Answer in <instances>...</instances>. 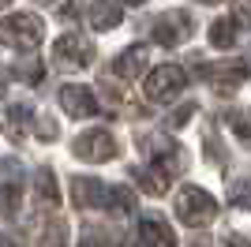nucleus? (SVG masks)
<instances>
[{
  "mask_svg": "<svg viewBox=\"0 0 251 247\" xmlns=\"http://www.w3.org/2000/svg\"><path fill=\"white\" fill-rule=\"evenodd\" d=\"M143 68H147V49H143V45H131L127 52H120V56H116L113 75H120V79H135Z\"/></svg>",
  "mask_w": 251,
  "mask_h": 247,
  "instance_id": "9d476101",
  "label": "nucleus"
},
{
  "mask_svg": "<svg viewBox=\"0 0 251 247\" xmlns=\"http://www.w3.org/2000/svg\"><path fill=\"white\" fill-rule=\"evenodd\" d=\"M0 247H11V240H4V236H0Z\"/></svg>",
  "mask_w": 251,
  "mask_h": 247,
  "instance_id": "f3484780",
  "label": "nucleus"
},
{
  "mask_svg": "<svg viewBox=\"0 0 251 247\" xmlns=\"http://www.w3.org/2000/svg\"><path fill=\"white\" fill-rule=\"evenodd\" d=\"M60 105L68 109V116H94L98 113V101L86 86H64L60 90Z\"/></svg>",
  "mask_w": 251,
  "mask_h": 247,
  "instance_id": "6e6552de",
  "label": "nucleus"
},
{
  "mask_svg": "<svg viewBox=\"0 0 251 247\" xmlns=\"http://www.w3.org/2000/svg\"><path fill=\"white\" fill-rule=\"evenodd\" d=\"M135 244L139 247H173V244H176V236H173V228H169L165 221L147 217V221L139 225V232H135Z\"/></svg>",
  "mask_w": 251,
  "mask_h": 247,
  "instance_id": "0eeeda50",
  "label": "nucleus"
},
{
  "mask_svg": "<svg viewBox=\"0 0 251 247\" xmlns=\"http://www.w3.org/2000/svg\"><path fill=\"white\" fill-rule=\"evenodd\" d=\"M4 4H8V0H0V8H4Z\"/></svg>",
  "mask_w": 251,
  "mask_h": 247,
  "instance_id": "aec40b11",
  "label": "nucleus"
},
{
  "mask_svg": "<svg viewBox=\"0 0 251 247\" xmlns=\"http://www.w3.org/2000/svg\"><path fill=\"white\" fill-rule=\"evenodd\" d=\"M202 4H218V0H202Z\"/></svg>",
  "mask_w": 251,
  "mask_h": 247,
  "instance_id": "6ab92c4d",
  "label": "nucleus"
},
{
  "mask_svg": "<svg viewBox=\"0 0 251 247\" xmlns=\"http://www.w3.org/2000/svg\"><path fill=\"white\" fill-rule=\"evenodd\" d=\"M45 26L38 15H30V11H19V15H8V19L0 23V41L4 45H11V49H34L38 41H42Z\"/></svg>",
  "mask_w": 251,
  "mask_h": 247,
  "instance_id": "f257e3e1",
  "label": "nucleus"
},
{
  "mask_svg": "<svg viewBox=\"0 0 251 247\" xmlns=\"http://www.w3.org/2000/svg\"><path fill=\"white\" fill-rule=\"evenodd\" d=\"M124 4H147V0H124Z\"/></svg>",
  "mask_w": 251,
  "mask_h": 247,
  "instance_id": "a211bd4d",
  "label": "nucleus"
},
{
  "mask_svg": "<svg viewBox=\"0 0 251 247\" xmlns=\"http://www.w3.org/2000/svg\"><path fill=\"white\" fill-rule=\"evenodd\" d=\"M42 247H68V228H64V221H52V228H45Z\"/></svg>",
  "mask_w": 251,
  "mask_h": 247,
  "instance_id": "2eb2a0df",
  "label": "nucleus"
},
{
  "mask_svg": "<svg viewBox=\"0 0 251 247\" xmlns=\"http://www.w3.org/2000/svg\"><path fill=\"white\" fill-rule=\"evenodd\" d=\"M176 214L184 225H210L214 214H218V202L210 198V191L202 187H184L176 195Z\"/></svg>",
  "mask_w": 251,
  "mask_h": 247,
  "instance_id": "f03ea898",
  "label": "nucleus"
},
{
  "mask_svg": "<svg viewBox=\"0 0 251 247\" xmlns=\"http://www.w3.org/2000/svg\"><path fill=\"white\" fill-rule=\"evenodd\" d=\"M90 26H94V30H113V26H120V8L109 4V0H94V4H90Z\"/></svg>",
  "mask_w": 251,
  "mask_h": 247,
  "instance_id": "9b49d317",
  "label": "nucleus"
},
{
  "mask_svg": "<svg viewBox=\"0 0 251 247\" xmlns=\"http://www.w3.org/2000/svg\"><path fill=\"white\" fill-rule=\"evenodd\" d=\"M225 244H229V247H251V240L248 236H229Z\"/></svg>",
  "mask_w": 251,
  "mask_h": 247,
  "instance_id": "dca6fc26",
  "label": "nucleus"
},
{
  "mask_svg": "<svg viewBox=\"0 0 251 247\" xmlns=\"http://www.w3.org/2000/svg\"><path fill=\"white\" fill-rule=\"evenodd\" d=\"M244 75H248V68H244V64H218V68H206V79L214 82L221 94H232V90L244 82Z\"/></svg>",
  "mask_w": 251,
  "mask_h": 247,
  "instance_id": "1a4fd4ad",
  "label": "nucleus"
},
{
  "mask_svg": "<svg viewBox=\"0 0 251 247\" xmlns=\"http://www.w3.org/2000/svg\"><path fill=\"white\" fill-rule=\"evenodd\" d=\"M184 82H188V75H184L180 64H161L147 79V98H154V101H173V98L184 90Z\"/></svg>",
  "mask_w": 251,
  "mask_h": 247,
  "instance_id": "7ed1b4c3",
  "label": "nucleus"
},
{
  "mask_svg": "<svg viewBox=\"0 0 251 247\" xmlns=\"http://www.w3.org/2000/svg\"><path fill=\"white\" fill-rule=\"evenodd\" d=\"M229 202L236 206V210H251V180H236V184L229 187Z\"/></svg>",
  "mask_w": 251,
  "mask_h": 247,
  "instance_id": "ddd939ff",
  "label": "nucleus"
},
{
  "mask_svg": "<svg viewBox=\"0 0 251 247\" xmlns=\"http://www.w3.org/2000/svg\"><path fill=\"white\" fill-rule=\"evenodd\" d=\"M229 127L240 135L244 143H251V109H236V113H229Z\"/></svg>",
  "mask_w": 251,
  "mask_h": 247,
  "instance_id": "4468645a",
  "label": "nucleus"
},
{
  "mask_svg": "<svg viewBox=\"0 0 251 247\" xmlns=\"http://www.w3.org/2000/svg\"><path fill=\"white\" fill-rule=\"evenodd\" d=\"M191 34V15L188 11H165L154 23V41L157 45H180Z\"/></svg>",
  "mask_w": 251,
  "mask_h": 247,
  "instance_id": "39448f33",
  "label": "nucleus"
},
{
  "mask_svg": "<svg viewBox=\"0 0 251 247\" xmlns=\"http://www.w3.org/2000/svg\"><path fill=\"white\" fill-rule=\"evenodd\" d=\"M113 150L116 146H113V135L109 131H86L75 139V154L86 157V161H109Z\"/></svg>",
  "mask_w": 251,
  "mask_h": 247,
  "instance_id": "423d86ee",
  "label": "nucleus"
},
{
  "mask_svg": "<svg viewBox=\"0 0 251 247\" xmlns=\"http://www.w3.org/2000/svg\"><path fill=\"white\" fill-rule=\"evenodd\" d=\"M210 45H214V49H232V45H236V23L218 19L210 26Z\"/></svg>",
  "mask_w": 251,
  "mask_h": 247,
  "instance_id": "f8f14e48",
  "label": "nucleus"
},
{
  "mask_svg": "<svg viewBox=\"0 0 251 247\" xmlns=\"http://www.w3.org/2000/svg\"><path fill=\"white\" fill-rule=\"evenodd\" d=\"M52 56H56V64H64V68H86V64L94 60V45L86 38H79V34H64V38L52 45Z\"/></svg>",
  "mask_w": 251,
  "mask_h": 247,
  "instance_id": "20e7f679",
  "label": "nucleus"
}]
</instances>
